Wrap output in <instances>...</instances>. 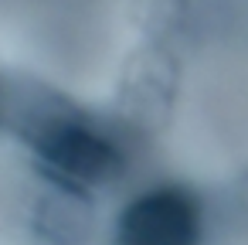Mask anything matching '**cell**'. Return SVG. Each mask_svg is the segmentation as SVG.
<instances>
[{
	"instance_id": "cell-1",
	"label": "cell",
	"mask_w": 248,
	"mask_h": 245,
	"mask_svg": "<svg viewBox=\"0 0 248 245\" xmlns=\"http://www.w3.org/2000/svg\"><path fill=\"white\" fill-rule=\"evenodd\" d=\"M28 143L48 180L72 184L82 191L119 180L126 160L119 147L78 116H45L28 126Z\"/></svg>"
},
{
	"instance_id": "cell-2",
	"label": "cell",
	"mask_w": 248,
	"mask_h": 245,
	"mask_svg": "<svg viewBox=\"0 0 248 245\" xmlns=\"http://www.w3.org/2000/svg\"><path fill=\"white\" fill-rule=\"evenodd\" d=\"M123 245H194L201 238V208L180 187H160L129 201L119 214Z\"/></svg>"
},
{
	"instance_id": "cell-3",
	"label": "cell",
	"mask_w": 248,
	"mask_h": 245,
	"mask_svg": "<svg viewBox=\"0 0 248 245\" xmlns=\"http://www.w3.org/2000/svg\"><path fill=\"white\" fill-rule=\"evenodd\" d=\"M92 228L89 191L48 180V194L34 208V231L48 242H82Z\"/></svg>"
}]
</instances>
